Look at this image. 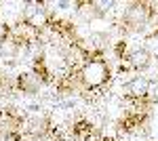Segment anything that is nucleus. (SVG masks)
<instances>
[{
  "mask_svg": "<svg viewBox=\"0 0 158 141\" xmlns=\"http://www.w3.org/2000/svg\"><path fill=\"white\" fill-rule=\"evenodd\" d=\"M97 141H118V139H116V137H106V135H101Z\"/></svg>",
  "mask_w": 158,
  "mask_h": 141,
  "instance_id": "obj_10",
  "label": "nucleus"
},
{
  "mask_svg": "<svg viewBox=\"0 0 158 141\" xmlns=\"http://www.w3.org/2000/svg\"><path fill=\"white\" fill-rule=\"evenodd\" d=\"M2 141H23V137H21V133H9Z\"/></svg>",
  "mask_w": 158,
  "mask_h": 141,
  "instance_id": "obj_9",
  "label": "nucleus"
},
{
  "mask_svg": "<svg viewBox=\"0 0 158 141\" xmlns=\"http://www.w3.org/2000/svg\"><path fill=\"white\" fill-rule=\"evenodd\" d=\"M97 131V126L93 124V122H89L85 118H78L76 122L72 124V135L76 141H89L93 137V133Z\"/></svg>",
  "mask_w": 158,
  "mask_h": 141,
  "instance_id": "obj_3",
  "label": "nucleus"
},
{
  "mask_svg": "<svg viewBox=\"0 0 158 141\" xmlns=\"http://www.w3.org/2000/svg\"><path fill=\"white\" fill-rule=\"evenodd\" d=\"M114 55L120 59V61L127 59L129 57V42H127V40H118V42L114 44Z\"/></svg>",
  "mask_w": 158,
  "mask_h": 141,
  "instance_id": "obj_7",
  "label": "nucleus"
},
{
  "mask_svg": "<svg viewBox=\"0 0 158 141\" xmlns=\"http://www.w3.org/2000/svg\"><path fill=\"white\" fill-rule=\"evenodd\" d=\"M76 80H78V91L85 95L86 99L101 97L103 91L110 86L112 68H110V63L106 61V59L86 61L85 65L76 72Z\"/></svg>",
  "mask_w": 158,
  "mask_h": 141,
  "instance_id": "obj_1",
  "label": "nucleus"
},
{
  "mask_svg": "<svg viewBox=\"0 0 158 141\" xmlns=\"http://www.w3.org/2000/svg\"><path fill=\"white\" fill-rule=\"evenodd\" d=\"M118 72H120V74H129V72H135V68H133V63H131V59H129V57L120 61V65H118Z\"/></svg>",
  "mask_w": 158,
  "mask_h": 141,
  "instance_id": "obj_8",
  "label": "nucleus"
},
{
  "mask_svg": "<svg viewBox=\"0 0 158 141\" xmlns=\"http://www.w3.org/2000/svg\"><path fill=\"white\" fill-rule=\"evenodd\" d=\"M148 89H150V82L146 78H137L133 82L129 84V95L127 97H148Z\"/></svg>",
  "mask_w": 158,
  "mask_h": 141,
  "instance_id": "obj_6",
  "label": "nucleus"
},
{
  "mask_svg": "<svg viewBox=\"0 0 158 141\" xmlns=\"http://www.w3.org/2000/svg\"><path fill=\"white\" fill-rule=\"evenodd\" d=\"M32 74L36 76L40 82H53V72L49 70V65H47V59H44V55H38V57H34V61H32Z\"/></svg>",
  "mask_w": 158,
  "mask_h": 141,
  "instance_id": "obj_4",
  "label": "nucleus"
},
{
  "mask_svg": "<svg viewBox=\"0 0 158 141\" xmlns=\"http://www.w3.org/2000/svg\"><path fill=\"white\" fill-rule=\"evenodd\" d=\"M15 82H17V91L19 93H25V95H34L40 89V80H38L34 74H27V72H21L15 78Z\"/></svg>",
  "mask_w": 158,
  "mask_h": 141,
  "instance_id": "obj_2",
  "label": "nucleus"
},
{
  "mask_svg": "<svg viewBox=\"0 0 158 141\" xmlns=\"http://www.w3.org/2000/svg\"><path fill=\"white\" fill-rule=\"evenodd\" d=\"M129 59H131L135 70H146L148 65H150V53H148L146 48H137L133 53H129Z\"/></svg>",
  "mask_w": 158,
  "mask_h": 141,
  "instance_id": "obj_5",
  "label": "nucleus"
}]
</instances>
